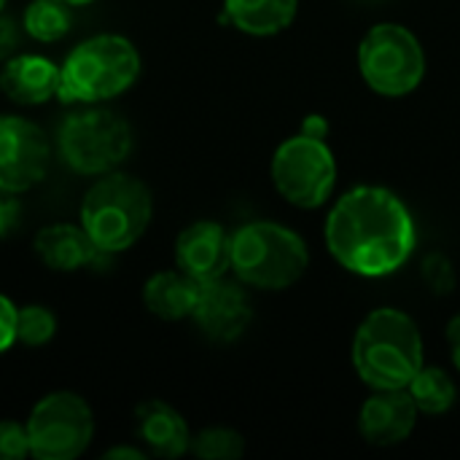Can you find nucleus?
Segmentation results:
<instances>
[{"mask_svg":"<svg viewBox=\"0 0 460 460\" xmlns=\"http://www.w3.org/2000/svg\"><path fill=\"white\" fill-rule=\"evenodd\" d=\"M326 245L345 270L364 278H383L412 256L415 221L394 191L358 186L329 213Z\"/></svg>","mask_w":460,"mask_h":460,"instance_id":"nucleus-1","label":"nucleus"},{"mask_svg":"<svg viewBox=\"0 0 460 460\" xmlns=\"http://www.w3.org/2000/svg\"><path fill=\"white\" fill-rule=\"evenodd\" d=\"M353 364L375 391H399L423 367V340L418 323L394 307L375 310L353 340Z\"/></svg>","mask_w":460,"mask_h":460,"instance_id":"nucleus-2","label":"nucleus"},{"mask_svg":"<svg viewBox=\"0 0 460 460\" xmlns=\"http://www.w3.org/2000/svg\"><path fill=\"white\" fill-rule=\"evenodd\" d=\"M154 202L143 181L127 172H105L81 202V226L92 243L113 256L135 245L151 224Z\"/></svg>","mask_w":460,"mask_h":460,"instance_id":"nucleus-3","label":"nucleus"},{"mask_svg":"<svg viewBox=\"0 0 460 460\" xmlns=\"http://www.w3.org/2000/svg\"><path fill=\"white\" fill-rule=\"evenodd\" d=\"M140 75V54L124 35L102 32L78 43L65 65L57 97L65 102H102L127 92Z\"/></svg>","mask_w":460,"mask_h":460,"instance_id":"nucleus-4","label":"nucleus"},{"mask_svg":"<svg viewBox=\"0 0 460 460\" xmlns=\"http://www.w3.org/2000/svg\"><path fill=\"white\" fill-rule=\"evenodd\" d=\"M307 261L305 240L280 224L256 221L232 234V270L253 288H288L305 275Z\"/></svg>","mask_w":460,"mask_h":460,"instance_id":"nucleus-5","label":"nucleus"},{"mask_svg":"<svg viewBox=\"0 0 460 460\" xmlns=\"http://www.w3.org/2000/svg\"><path fill=\"white\" fill-rule=\"evenodd\" d=\"M326 124L310 119L307 129L280 143L272 159V181L283 199L296 208H318L337 183V162L323 140Z\"/></svg>","mask_w":460,"mask_h":460,"instance_id":"nucleus-6","label":"nucleus"},{"mask_svg":"<svg viewBox=\"0 0 460 460\" xmlns=\"http://www.w3.org/2000/svg\"><path fill=\"white\" fill-rule=\"evenodd\" d=\"M59 154L78 175L113 172L132 151V127L108 108L70 113L57 132Z\"/></svg>","mask_w":460,"mask_h":460,"instance_id":"nucleus-7","label":"nucleus"},{"mask_svg":"<svg viewBox=\"0 0 460 460\" xmlns=\"http://www.w3.org/2000/svg\"><path fill=\"white\" fill-rule=\"evenodd\" d=\"M364 81L385 97H404L423 81L426 54L420 40L402 24H375L358 46Z\"/></svg>","mask_w":460,"mask_h":460,"instance_id":"nucleus-8","label":"nucleus"},{"mask_svg":"<svg viewBox=\"0 0 460 460\" xmlns=\"http://www.w3.org/2000/svg\"><path fill=\"white\" fill-rule=\"evenodd\" d=\"M24 426L30 434V456L38 460L78 458L94 437L89 404L70 391L40 399Z\"/></svg>","mask_w":460,"mask_h":460,"instance_id":"nucleus-9","label":"nucleus"},{"mask_svg":"<svg viewBox=\"0 0 460 460\" xmlns=\"http://www.w3.org/2000/svg\"><path fill=\"white\" fill-rule=\"evenodd\" d=\"M49 162L46 132L30 119L0 113V186L22 194L43 181Z\"/></svg>","mask_w":460,"mask_h":460,"instance_id":"nucleus-10","label":"nucleus"},{"mask_svg":"<svg viewBox=\"0 0 460 460\" xmlns=\"http://www.w3.org/2000/svg\"><path fill=\"white\" fill-rule=\"evenodd\" d=\"M191 318L197 321V326L202 329L208 340L232 342L248 329L253 313H251V302L245 291L237 283L216 278V280L199 283V296H197V307Z\"/></svg>","mask_w":460,"mask_h":460,"instance_id":"nucleus-11","label":"nucleus"},{"mask_svg":"<svg viewBox=\"0 0 460 460\" xmlns=\"http://www.w3.org/2000/svg\"><path fill=\"white\" fill-rule=\"evenodd\" d=\"M175 261L199 283L224 278L232 270V237L216 221H197L178 234Z\"/></svg>","mask_w":460,"mask_h":460,"instance_id":"nucleus-12","label":"nucleus"},{"mask_svg":"<svg viewBox=\"0 0 460 460\" xmlns=\"http://www.w3.org/2000/svg\"><path fill=\"white\" fill-rule=\"evenodd\" d=\"M415 420H418V407H415L412 396L407 394V388L377 391L361 407L358 429L367 442L391 447V445L404 442L412 434Z\"/></svg>","mask_w":460,"mask_h":460,"instance_id":"nucleus-13","label":"nucleus"},{"mask_svg":"<svg viewBox=\"0 0 460 460\" xmlns=\"http://www.w3.org/2000/svg\"><path fill=\"white\" fill-rule=\"evenodd\" d=\"M62 67L40 54H13L0 73V89L19 105H40L57 97Z\"/></svg>","mask_w":460,"mask_h":460,"instance_id":"nucleus-14","label":"nucleus"},{"mask_svg":"<svg viewBox=\"0 0 460 460\" xmlns=\"http://www.w3.org/2000/svg\"><path fill=\"white\" fill-rule=\"evenodd\" d=\"M35 253L49 270L57 272H75L81 267L100 264L102 256H108L92 243L86 229L75 224H51L40 229L35 237Z\"/></svg>","mask_w":460,"mask_h":460,"instance_id":"nucleus-15","label":"nucleus"},{"mask_svg":"<svg viewBox=\"0 0 460 460\" xmlns=\"http://www.w3.org/2000/svg\"><path fill=\"white\" fill-rule=\"evenodd\" d=\"M137 420V437L143 445L162 458H181L186 450H191V434L186 420L178 410H172L164 402H143L135 412Z\"/></svg>","mask_w":460,"mask_h":460,"instance_id":"nucleus-16","label":"nucleus"},{"mask_svg":"<svg viewBox=\"0 0 460 460\" xmlns=\"http://www.w3.org/2000/svg\"><path fill=\"white\" fill-rule=\"evenodd\" d=\"M197 296H199V280H194L183 270L156 272L143 288L146 307L156 318H164V321L189 318L197 307Z\"/></svg>","mask_w":460,"mask_h":460,"instance_id":"nucleus-17","label":"nucleus"},{"mask_svg":"<svg viewBox=\"0 0 460 460\" xmlns=\"http://www.w3.org/2000/svg\"><path fill=\"white\" fill-rule=\"evenodd\" d=\"M296 16V0H224V19L248 35H275Z\"/></svg>","mask_w":460,"mask_h":460,"instance_id":"nucleus-18","label":"nucleus"},{"mask_svg":"<svg viewBox=\"0 0 460 460\" xmlns=\"http://www.w3.org/2000/svg\"><path fill=\"white\" fill-rule=\"evenodd\" d=\"M407 394L412 396L418 412H426V415H442L456 404L453 377L434 367H420L418 375L410 380Z\"/></svg>","mask_w":460,"mask_h":460,"instance_id":"nucleus-19","label":"nucleus"},{"mask_svg":"<svg viewBox=\"0 0 460 460\" xmlns=\"http://www.w3.org/2000/svg\"><path fill=\"white\" fill-rule=\"evenodd\" d=\"M70 11L62 0H32L24 11L22 27L40 43H54L70 32Z\"/></svg>","mask_w":460,"mask_h":460,"instance_id":"nucleus-20","label":"nucleus"},{"mask_svg":"<svg viewBox=\"0 0 460 460\" xmlns=\"http://www.w3.org/2000/svg\"><path fill=\"white\" fill-rule=\"evenodd\" d=\"M191 453L205 460H234L245 453V442L232 429H205L191 437Z\"/></svg>","mask_w":460,"mask_h":460,"instance_id":"nucleus-21","label":"nucleus"},{"mask_svg":"<svg viewBox=\"0 0 460 460\" xmlns=\"http://www.w3.org/2000/svg\"><path fill=\"white\" fill-rule=\"evenodd\" d=\"M57 332V318L49 307L43 305H27L19 310V318H16V340L30 345V348H38V345H46Z\"/></svg>","mask_w":460,"mask_h":460,"instance_id":"nucleus-22","label":"nucleus"},{"mask_svg":"<svg viewBox=\"0 0 460 460\" xmlns=\"http://www.w3.org/2000/svg\"><path fill=\"white\" fill-rule=\"evenodd\" d=\"M30 456L27 426L16 420H0V460H22Z\"/></svg>","mask_w":460,"mask_h":460,"instance_id":"nucleus-23","label":"nucleus"},{"mask_svg":"<svg viewBox=\"0 0 460 460\" xmlns=\"http://www.w3.org/2000/svg\"><path fill=\"white\" fill-rule=\"evenodd\" d=\"M16 318H19L16 305L0 294V353H5L16 342Z\"/></svg>","mask_w":460,"mask_h":460,"instance_id":"nucleus-24","label":"nucleus"},{"mask_svg":"<svg viewBox=\"0 0 460 460\" xmlns=\"http://www.w3.org/2000/svg\"><path fill=\"white\" fill-rule=\"evenodd\" d=\"M22 30H24V27H22ZM22 30H19V24H16L11 16L0 13V62L11 59V57L19 51V43H22Z\"/></svg>","mask_w":460,"mask_h":460,"instance_id":"nucleus-25","label":"nucleus"},{"mask_svg":"<svg viewBox=\"0 0 460 460\" xmlns=\"http://www.w3.org/2000/svg\"><path fill=\"white\" fill-rule=\"evenodd\" d=\"M22 216V205L16 199V191H8L0 186V237H5Z\"/></svg>","mask_w":460,"mask_h":460,"instance_id":"nucleus-26","label":"nucleus"},{"mask_svg":"<svg viewBox=\"0 0 460 460\" xmlns=\"http://www.w3.org/2000/svg\"><path fill=\"white\" fill-rule=\"evenodd\" d=\"M426 275H429V280H431V286L437 288V291H447L450 286L442 280V275H453L450 272V267H447V261L442 259V256H431L429 261H426Z\"/></svg>","mask_w":460,"mask_h":460,"instance_id":"nucleus-27","label":"nucleus"},{"mask_svg":"<svg viewBox=\"0 0 460 460\" xmlns=\"http://www.w3.org/2000/svg\"><path fill=\"white\" fill-rule=\"evenodd\" d=\"M447 342H450V350H453V361L460 369V313L447 326Z\"/></svg>","mask_w":460,"mask_h":460,"instance_id":"nucleus-28","label":"nucleus"},{"mask_svg":"<svg viewBox=\"0 0 460 460\" xmlns=\"http://www.w3.org/2000/svg\"><path fill=\"white\" fill-rule=\"evenodd\" d=\"M102 458H108V460H116V458H121V460H143L146 456L140 453V450H135V447H113V450H108Z\"/></svg>","mask_w":460,"mask_h":460,"instance_id":"nucleus-29","label":"nucleus"},{"mask_svg":"<svg viewBox=\"0 0 460 460\" xmlns=\"http://www.w3.org/2000/svg\"><path fill=\"white\" fill-rule=\"evenodd\" d=\"M62 3H67V5H84V3H89V0H62Z\"/></svg>","mask_w":460,"mask_h":460,"instance_id":"nucleus-30","label":"nucleus"},{"mask_svg":"<svg viewBox=\"0 0 460 460\" xmlns=\"http://www.w3.org/2000/svg\"><path fill=\"white\" fill-rule=\"evenodd\" d=\"M3 5H5V0H0V11H3Z\"/></svg>","mask_w":460,"mask_h":460,"instance_id":"nucleus-31","label":"nucleus"}]
</instances>
